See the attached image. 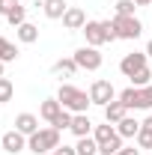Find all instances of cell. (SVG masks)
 <instances>
[{"label": "cell", "instance_id": "6da1fadb", "mask_svg": "<svg viewBox=\"0 0 152 155\" xmlns=\"http://www.w3.org/2000/svg\"><path fill=\"white\" fill-rule=\"evenodd\" d=\"M57 101L66 107V110H72V114H87V107L93 104L90 101V93H84V90H78L72 84H63L57 90Z\"/></svg>", "mask_w": 152, "mask_h": 155}, {"label": "cell", "instance_id": "7a4b0ae2", "mask_svg": "<svg viewBox=\"0 0 152 155\" xmlns=\"http://www.w3.org/2000/svg\"><path fill=\"white\" fill-rule=\"evenodd\" d=\"M27 149L33 155H51L60 149V131L57 128H39L36 134L27 137Z\"/></svg>", "mask_w": 152, "mask_h": 155}, {"label": "cell", "instance_id": "3957f363", "mask_svg": "<svg viewBox=\"0 0 152 155\" xmlns=\"http://www.w3.org/2000/svg\"><path fill=\"white\" fill-rule=\"evenodd\" d=\"M84 36H87V45H107V42H116V27L114 21H87L84 24Z\"/></svg>", "mask_w": 152, "mask_h": 155}, {"label": "cell", "instance_id": "277c9868", "mask_svg": "<svg viewBox=\"0 0 152 155\" xmlns=\"http://www.w3.org/2000/svg\"><path fill=\"white\" fill-rule=\"evenodd\" d=\"M116 98L128 110H149L152 107V84L149 87H128V90H122Z\"/></svg>", "mask_w": 152, "mask_h": 155}, {"label": "cell", "instance_id": "5b68a950", "mask_svg": "<svg viewBox=\"0 0 152 155\" xmlns=\"http://www.w3.org/2000/svg\"><path fill=\"white\" fill-rule=\"evenodd\" d=\"M114 27H116V39H140L143 24L137 15H114Z\"/></svg>", "mask_w": 152, "mask_h": 155}, {"label": "cell", "instance_id": "8992f818", "mask_svg": "<svg viewBox=\"0 0 152 155\" xmlns=\"http://www.w3.org/2000/svg\"><path fill=\"white\" fill-rule=\"evenodd\" d=\"M75 63L78 69H87V72H95V69H101V54H98V48H93V45H84V48H78L75 54Z\"/></svg>", "mask_w": 152, "mask_h": 155}, {"label": "cell", "instance_id": "52a82bcc", "mask_svg": "<svg viewBox=\"0 0 152 155\" xmlns=\"http://www.w3.org/2000/svg\"><path fill=\"white\" fill-rule=\"evenodd\" d=\"M116 90L111 81H104V78H98V81H93V87H90V101L93 104H101V107H107L111 101H114Z\"/></svg>", "mask_w": 152, "mask_h": 155}, {"label": "cell", "instance_id": "ba28073f", "mask_svg": "<svg viewBox=\"0 0 152 155\" xmlns=\"http://www.w3.org/2000/svg\"><path fill=\"white\" fill-rule=\"evenodd\" d=\"M146 60H149L146 51H143V54H140V51H131V54H125V57L119 60V72H122L125 78H134L137 72L146 69Z\"/></svg>", "mask_w": 152, "mask_h": 155}, {"label": "cell", "instance_id": "9c48e42d", "mask_svg": "<svg viewBox=\"0 0 152 155\" xmlns=\"http://www.w3.org/2000/svg\"><path fill=\"white\" fill-rule=\"evenodd\" d=\"M0 149H6L9 155H18L21 149H27V134H21L18 128L6 131V134H3V140H0Z\"/></svg>", "mask_w": 152, "mask_h": 155}, {"label": "cell", "instance_id": "30bf717a", "mask_svg": "<svg viewBox=\"0 0 152 155\" xmlns=\"http://www.w3.org/2000/svg\"><path fill=\"white\" fill-rule=\"evenodd\" d=\"M84 24H87V12L78 9V6H69L66 15H63V27L66 30H84Z\"/></svg>", "mask_w": 152, "mask_h": 155}, {"label": "cell", "instance_id": "8fae6325", "mask_svg": "<svg viewBox=\"0 0 152 155\" xmlns=\"http://www.w3.org/2000/svg\"><path fill=\"white\" fill-rule=\"evenodd\" d=\"M66 9H69L66 0H42V12H45V18H51V21H63Z\"/></svg>", "mask_w": 152, "mask_h": 155}, {"label": "cell", "instance_id": "7c38bea8", "mask_svg": "<svg viewBox=\"0 0 152 155\" xmlns=\"http://www.w3.org/2000/svg\"><path fill=\"white\" fill-rule=\"evenodd\" d=\"M69 131L75 137H90V131H93V122H90V116L87 114H75L72 116V125H69Z\"/></svg>", "mask_w": 152, "mask_h": 155}, {"label": "cell", "instance_id": "4fadbf2b", "mask_svg": "<svg viewBox=\"0 0 152 155\" xmlns=\"http://www.w3.org/2000/svg\"><path fill=\"white\" fill-rule=\"evenodd\" d=\"M125 116H128V107H125L119 98L111 101V104L104 107V122H111V125H116V122H119V119H125Z\"/></svg>", "mask_w": 152, "mask_h": 155}, {"label": "cell", "instance_id": "5bb4252c", "mask_svg": "<svg viewBox=\"0 0 152 155\" xmlns=\"http://www.w3.org/2000/svg\"><path fill=\"white\" fill-rule=\"evenodd\" d=\"M15 128H18L21 134L30 137V134H36V131H39V119L33 114H18V116H15Z\"/></svg>", "mask_w": 152, "mask_h": 155}, {"label": "cell", "instance_id": "9a60e30c", "mask_svg": "<svg viewBox=\"0 0 152 155\" xmlns=\"http://www.w3.org/2000/svg\"><path fill=\"white\" fill-rule=\"evenodd\" d=\"M15 36H18V42H24V45H33V42H39V27L30 24V21H24L21 27H15Z\"/></svg>", "mask_w": 152, "mask_h": 155}, {"label": "cell", "instance_id": "2e32d148", "mask_svg": "<svg viewBox=\"0 0 152 155\" xmlns=\"http://www.w3.org/2000/svg\"><path fill=\"white\" fill-rule=\"evenodd\" d=\"M137 146L140 149H152V116H146L140 122V131H137Z\"/></svg>", "mask_w": 152, "mask_h": 155}, {"label": "cell", "instance_id": "e0dca14e", "mask_svg": "<svg viewBox=\"0 0 152 155\" xmlns=\"http://www.w3.org/2000/svg\"><path fill=\"white\" fill-rule=\"evenodd\" d=\"M60 110H63V104H60L57 98H45V101L39 104V116L48 119V122H54V116H57Z\"/></svg>", "mask_w": 152, "mask_h": 155}, {"label": "cell", "instance_id": "ac0fdd59", "mask_svg": "<svg viewBox=\"0 0 152 155\" xmlns=\"http://www.w3.org/2000/svg\"><path fill=\"white\" fill-rule=\"evenodd\" d=\"M116 131H119V137H137L140 122H137L134 116H125V119H119V122H116Z\"/></svg>", "mask_w": 152, "mask_h": 155}, {"label": "cell", "instance_id": "d6986e66", "mask_svg": "<svg viewBox=\"0 0 152 155\" xmlns=\"http://www.w3.org/2000/svg\"><path fill=\"white\" fill-rule=\"evenodd\" d=\"M0 60H3V63H15V60H18L15 42H9V39H3V36H0Z\"/></svg>", "mask_w": 152, "mask_h": 155}, {"label": "cell", "instance_id": "ffe728a7", "mask_svg": "<svg viewBox=\"0 0 152 155\" xmlns=\"http://www.w3.org/2000/svg\"><path fill=\"white\" fill-rule=\"evenodd\" d=\"M119 134L111 122H104V125H95V131H93V137H95V143H107V140H114V137Z\"/></svg>", "mask_w": 152, "mask_h": 155}, {"label": "cell", "instance_id": "44dd1931", "mask_svg": "<svg viewBox=\"0 0 152 155\" xmlns=\"http://www.w3.org/2000/svg\"><path fill=\"white\" fill-rule=\"evenodd\" d=\"M75 149L78 155H98V143H95V137H78Z\"/></svg>", "mask_w": 152, "mask_h": 155}, {"label": "cell", "instance_id": "7402d4cb", "mask_svg": "<svg viewBox=\"0 0 152 155\" xmlns=\"http://www.w3.org/2000/svg\"><path fill=\"white\" fill-rule=\"evenodd\" d=\"M75 72H78L75 57H69V60H57V63H54V75H66V78H72Z\"/></svg>", "mask_w": 152, "mask_h": 155}, {"label": "cell", "instance_id": "603a6c76", "mask_svg": "<svg viewBox=\"0 0 152 155\" xmlns=\"http://www.w3.org/2000/svg\"><path fill=\"white\" fill-rule=\"evenodd\" d=\"M72 110H66V107H63V110H60L57 116H54V122H51V128H57V131H63V128H69V125H72Z\"/></svg>", "mask_w": 152, "mask_h": 155}, {"label": "cell", "instance_id": "cb8c5ba5", "mask_svg": "<svg viewBox=\"0 0 152 155\" xmlns=\"http://www.w3.org/2000/svg\"><path fill=\"white\" fill-rule=\"evenodd\" d=\"M6 21H9L12 27H21V24L27 21V6H15V9L6 15Z\"/></svg>", "mask_w": 152, "mask_h": 155}, {"label": "cell", "instance_id": "d4e9b609", "mask_svg": "<svg viewBox=\"0 0 152 155\" xmlns=\"http://www.w3.org/2000/svg\"><path fill=\"white\" fill-rule=\"evenodd\" d=\"M12 96H15L12 81H9V78H0V104H3V101H12Z\"/></svg>", "mask_w": 152, "mask_h": 155}, {"label": "cell", "instance_id": "484cf974", "mask_svg": "<svg viewBox=\"0 0 152 155\" xmlns=\"http://www.w3.org/2000/svg\"><path fill=\"white\" fill-rule=\"evenodd\" d=\"M131 81V87H149V81H152V72L149 69H143V72H137L134 78H128Z\"/></svg>", "mask_w": 152, "mask_h": 155}, {"label": "cell", "instance_id": "4316f807", "mask_svg": "<svg viewBox=\"0 0 152 155\" xmlns=\"http://www.w3.org/2000/svg\"><path fill=\"white\" fill-rule=\"evenodd\" d=\"M137 3L134 0H116V15H134Z\"/></svg>", "mask_w": 152, "mask_h": 155}, {"label": "cell", "instance_id": "83f0119b", "mask_svg": "<svg viewBox=\"0 0 152 155\" xmlns=\"http://www.w3.org/2000/svg\"><path fill=\"white\" fill-rule=\"evenodd\" d=\"M15 6H21L18 0H0V15H3V18H6V15H9V12H12V9H15Z\"/></svg>", "mask_w": 152, "mask_h": 155}, {"label": "cell", "instance_id": "f1b7e54d", "mask_svg": "<svg viewBox=\"0 0 152 155\" xmlns=\"http://www.w3.org/2000/svg\"><path fill=\"white\" fill-rule=\"evenodd\" d=\"M57 155H78V149H75V146H60Z\"/></svg>", "mask_w": 152, "mask_h": 155}, {"label": "cell", "instance_id": "f546056e", "mask_svg": "<svg viewBox=\"0 0 152 155\" xmlns=\"http://www.w3.org/2000/svg\"><path fill=\"white\" fill-rule=\"evenodd\" d=\"M116 155H140V149H134V146H122Z\"/></svg>", "mask_w": 152, "mask_h": 155}, {"label": "cell", "instance_id": "4dcf8cb0", "mask_svg": "<svg viewBox=\"0 0 152 155\" xmlns=\"http://www.w3.org/2000/svg\"><path fill=\"white\" fill-rule=\"evenodd\" d=\"M137 6H152V0H134Z\"/></svg>", "mask_w": 152, "mask_h": 155}, {"label": "cell", "instance_id": "1f68e13d", "mask_svg": "<svg viewBox=\"0 0 152 155\" xmlns=\"http://www.w3.org/2000/svg\"><path fill=\"white\" fill-rule=\"evenodd\" d=\"M146 57L152 60V39H149V45H146Z\"/></svg>", "mask_w": 152, "mask_h": 155}, {"label": "cell", "instance_id": "d6a6232c", "mask_svg": "<svg viewBox=\"0 0 152 155\" xmlns=\"http://www.w3.org/2000/svg\"><path fill=\"white\" fill-rule=\"evenodd\" d=\"M0 78H3V60H0Z\"/></svg>", "mask_w": 152, "mask_h": 155}, {"label": "cell", "instance_id": "836d02e7", "mask_svg": "<svg viewBox=\"0 0 152 155\" xmlns=\"http://www.w3.org/2000/svg\"><path fill=\"white\" fill-rule=\"evenodd\" d=\"M0 140H3V134H0Z\"/></svg>", "mask_w": 152, "mask_h": 155}, {"label": "cell", "instance_id": "e575fe53", "mask_svg": "<svg viewBox=\"0 0 152 155\" xmlns=\"http://www.w3.org/2000/svg\"><path fill=\"white\" fill-rule=\"evenodd\" d=\"M51 155H57V152H51Z\"/></svg>", "mask_w": 152, "mask_h": 155}]
</instances>
